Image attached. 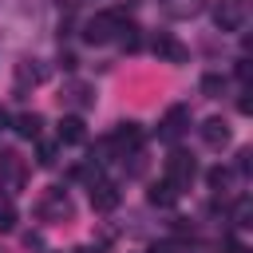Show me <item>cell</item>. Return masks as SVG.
<instances>
[{"instance_id":"6da1fadb","label":"cell","mask_w":253,"mask_h":253,"mask_svg":"<svg viewBox=\"0 0 253 253\" xmlns=\"http://www.w3.org/2000/svg\"><path fill=\"white\" fill-rule=\"evenodd\" d=\"M24 178H28V166L16 150H0V194H20L24 190Z\"/></svg>"},{"instance_id":"7a4b0ae2","label":"cell","mask_w":253,"mask_h":253,"mask_svg":"<svg viewBox=\"0 0 253 253\" xmlns=\"http://www.w3.org/2000/svg\"><path fill=\"white\" fill-rule=\"evenodd\" d=\"M119 28H123V12H99L83 24V40L87 43H107V40H115Z\"/></svg>"},{"instance_id":"3957f363","label":"cell","mask_w":253,"mask_h":253,"mask_svg":"<svg viewBox=\"0 0 253 253\" xmlns=\"http://www.w3.org/2000/svg\"><path fill=\"white\" fill-rule=\"evenodd\" d=\"M107 146H111L119 158L138 154V150H142V126H138V123H119V126L107 134Z\"/></svg>"},{"instance_id":"277c9868","label":"cell","mask_w":253,"mask_h":253,"mask_svg":"<svg viewBox=\"0 0 253 253\" xmlns=\"http://www.w3.org/2000/svg\"><path fill=\"white\" fill-rule=\"evenodd\" d=\"M245 16H249L245 0H217L213 4V24L221 32H241L245 28Z\"/></svg>"},{"instance_id":"5b68a950","label":"cell","mask_w":253,"mask_h":253,"mask_svg":"<svg viewBox=\"0 0 253 253\" xmlns=\"http://www.w3.org/2000/svg\"><path fill=\"white\" fill-rule=\"evenodd\" d=\"M71 198H67V190H59V186H51L43 198H40V217L43 221H63V217H71Z\"/></svg>"},{"instance_id":"8992f818","label":"cell","mask_w":253,"mask_h":253,"mask_svg":"<svg viewBox=\"0 0 253 253\" xmlns=\"http://www.w3.org/2000/svg\"><path fill=\"white\" fill-rule=\"evenodd\" d=\"M150 51H154L158 59H166V63H186V59H190L186 43H182L178 36H170V32H158V36L150 40Z\"/></svg>"},{"instance_id":"52a82bcc","label":"cell","mask_w":253,"mask_h":253,"mask_svg":"<svg viewBox=\"0 0 253 253\" xmlns=\"http://www.w3.org/2000/svg\"><path fill=\"white\" fill-rule=\"evenodd\" d=\"M194 174H198V162H194L186 150H174V154L166 158V178H170L178 190H182V186H190V182H194Z\"/></svg>"},{"instance_id":"ba28073f","label":"cell","mask_w":253,"mask_h":253,"mask_svg":"<svg viewBox=\"0 0 253 253\" xmlns=\"http://www.w3.org/2000/svg\"><path fill=\"white\" fill-rule=\"evenodd\" d=\"M59 99L67 107H75V111H87V107H95V87L83 83V79H71V83H63V95Z\"/></svg>"},{"instance_id":"9c48e42d","label":"cell","mask_w":253,"mask_h":253,"mask_svg":"<svg viewBox=\"0 0 253 253\" xmlns=\"http://www.w3.org/2000/svg\"><path fill=\"white\" fill-rule=\"evenodd\" d=\"M119 206V186L115 182H91V210L95 213H111Z\"/></svg>"},{"instance_id":"30bf717a","label":"cell","mask_w":253,"mask_h":253,"mask_svg":"<svg viewBox=\"0 0 253 253\" xmlns=\"http://www.w3.org/2000/svg\"><path fill=\"white\" fill-rule=\"evenodd\" d=\"M202 142H206L210 150L229 146V123H225V119H206V123H202Z\"/></svg>"},{"instance_id":"8fae6325","label":"cell","mask_w":253,"mask_h":253,"mask_svg":"<svg viewBox=\"0 0 253 253\" xmlns=\"http://www.w3.org/2000/svg\"><path fill=\"white\" fill-rule=\"evenodd\" d=\"M55 134H59V146H79V142L87 138V130H83V119H79V115H63Z\"/></svg>"},{"instance_id":"7c38bea8","label":"cell","mask_w":253,"mask_h":253,"mask_svg":"<svg viewBox=\"0 0 253 253\" xmlns=\"http://www.w3.org/2000/svg\"><path fill=\"white\" fill-rule=\"evenodd\" d=\"M190 126V107H170L162 115V138H178Z\"/></svg>"},{"instance_id":"4fadbf2b","label":"cell","mask_w":253,"mask_h":253,"mask_svg":"<svg viewBox=\"0 0 253 253\" xmlns=\"http://www.w3.org/2000/svg\"><path fill=\"white\" fill-rule=\"evenodd\" d=\"M12 130H16L20 138H40V130H43V115H36V111H20V115L12 119Z\"/></svg>"},{"instance_id":"5bb4252c","label":"cell","mask_w":253,"mask_h":253,"mask_svg":"<svg viewBox=\"0 0 253 253\" xmlns=\"http://www.w3.org/2000/svg\"><path fill=\"white\" fill-rule=\"evenodd\" d=\"M146 198H150V206H162V210H166V206H174V202L182 198V190H178L170 178H162V182H154V186H150V194H146Z\"/></svg>"},{"instance_id":"9a60e30c","label":"cell","mask_w":253,"mask_h":253,"mask_svg":"<svg viewBox=\"0 0 253 253\" xmlns=\"http://www.w3.org/2000/svg\"><path fill=\"white\" fill-rule=\"evenodd\" d=\"M16 79H20V87H36V83H43L47 79V63H40V59H24L20 67H16Z\"/></svg>"},{"instance_id":"2e32d148","label":"cell","mask_w":253,"mask_h":253,"mask_svg":"<svg viewBox=\"0 0 253 253\" xmlns=\"http://www.w3.org/2000/svg\"><path fill=\"white\" fill-rule=\"evenodd\" d=\"M162 12L174 16V20H186V16L202 12V0H162Z\"/></svg>"},{"instance_id":"e0dca14e","label":"cell","mask_w":253,"mask_h":253,"mask_svg":"<svg viewBox=\"0 0 253 253\" xmlns=\"http://www.w3.org/2000/svg\"><path fill=\"white\" fill-rule=\"evenodd\" d=\"M221 91H225V75H213V71H210V75H202V95L217 99Z\"/></svg>"},{"instance_id":"ac0fdd59","label":"cell","mask_w":253,"mask_h":253,"mask_svg":"<svg viewBox=\"0 0 253 253\" xmlns=\"http://www.w3.org/2000/svg\"><path fill=\"white\" fill-rule=\"evenodd\" d=\"M12 229H16V206L0 198V233H12Z\"/></svg>"},{"instance_id":"d6986e66","label":"cell","mask_w":253,"mask_h":253,"mask_svg":"<svg viewBox=\"0 0 253 253\" xmlns=\"http://www.w3.org/2000/svg\"><path fill=\"white\" fill-rule=\"evenodd\" d=\"M119 32H123V36H119L123 51H138V43H142V40H138V28H134V24H123Z\"/></svg>"},{"instance_id":"ffe728a7","label":"cell","mask_w":253,"mask_h":253,"mask_svg":"<svg viewBox=\"0 0 253 253\" xmlns=\"http://www.w3.org/2000/svg\"><path fill=\"white\" fill-rule=\"evenodd\" d=\"M55 154H59L55 142H40V146H36V162H40V166H55Z\"/></svg>"},{"instance_id":"44dd1931","label":"cell","mask_w":253,"mask_h":253,"mask_svg":"<svg viewBox=\"0 0 253 253\" xmlns=\"http://www.w3.org/2000/svg\"><path fill=\"white\" fill-rule=\"evenodd\" d=\"M206 182H210V186H213V190H221V186H225V182H229V170H221V166H213V170H210V174H206Z\"/></svg>"},{"instance_id":"7402d4cb","label":"cell","mask_w":253,"mask_h":253,"mask_svg":"<svg viewBox=\"0 0 253 253\" xmlns=\"http://www.w3.org/2000/svg\"><path fill=\"white\" fill-rule=\"evenodd\" d=\"M237 111H241V115H249V111H253V99H249V95H241V99H237Z\"/></svg>"},{"instance_id":"603a6c76","label":"cell","mask_w":253,"mask_h":253,"mask_svg":"<svg viewBox=\"0 0 253 253\" xmlns=\"http://www.w3.org/2000/svg\"><path fill=\"white\" fill-rule=\"evenodd\" d=\"M8 123H12V119H8V111H4V107H0V130H4V126H8Z\"/></svg>"},{"instance_id":"cb8c5ba5","label":"cell","mask_w":253,"mask_h":253,"mask_svg":"<svg viewBox=\"0 0 253 253\" xmlns=\"http://www.w3.org/2000/svg\"><path fill=\"white\" fill-rule=\"evenodd\" d=\"M75 253H99V249H95V245H83V249H75Z\"/></svg>"}]
</instances>
